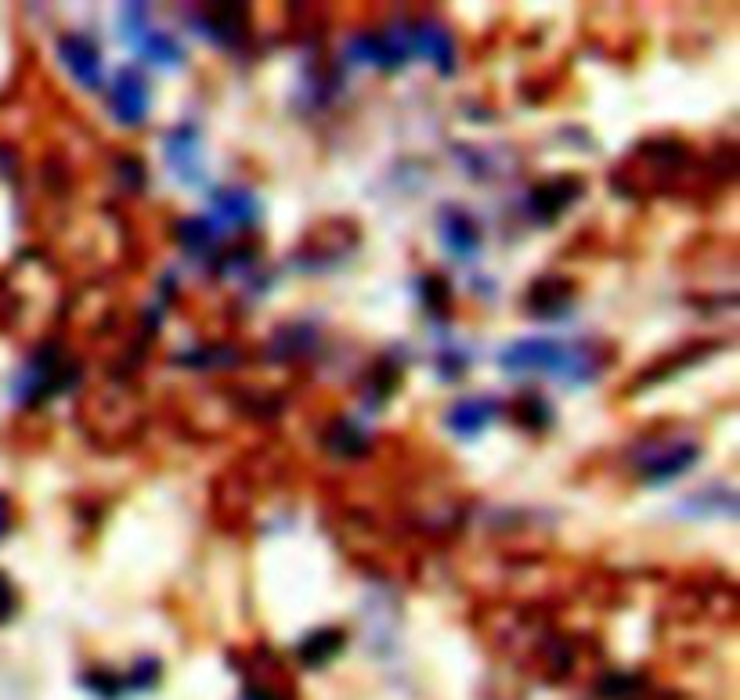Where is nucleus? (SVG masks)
Listing matches in <instances>:
<instances>
[{
  "label": "nucleus",
  "instance_id": "obj_1",
  "mask_svg": "<svg viewBox=\"0 0 740 700\" xmlns=\"http://www.w3.org/2000/svg\"><path fill=\"white\" fill-rule=\"evenodd\" d=\"M506 372H545V376L581 386L600 376L597 350L589 343H556V340H520L502 350Z\"/></svg>",
  "mask_w": 740,
  "mask_h": 700
},
{
  "label": "nucleus",
  "instance_id": "obj_2",
  "mask_svg": "<svg viewBox=\"0 0 740 700\" xmlns=\"http://www.w3.org/2000/svg\"><path fill=\"white\" fill-rule=\"evenodd\" d=\"M108 108L124 127H138L149 116V83L138 69H119L108 91Z\"/></svg>",
  "mask_w": 740,
  "mask_h": 700
},
{
  "label": "nucleus",
  "instance_id": "obj_3",
  "mask_svg": "<svg viewBox=\"0 0 740 700\" xmlns=\"http://www.w3.org/2000/svg\"><path fill=\"white\" fill-rule=\"evenodd\" d=\"M58 58H62V66L69 69V77L80 83V88L88 91H99L102 88V51L94 47L91 36H80V33H69L58 40Z\"/></svg>",
  "mask_w": 740,
  "mask_h": 700
},
{
  "label": "nucleus",
  "instance_id": "obj_4",
  "mask_svg": "<svg viewBox=\"0 0 740 700\" xmlns=\"http://www.w3.org/2000/svg\"><path fill=\"white\" fill-rule=\"evenodd\" d=\"M697 444L690 441H675V444H664V448H658L650 458H643L639 463V474L647 485H669V480H675L679 474H686L690 466L697 463Z\"/></svg>",
  "mask_w": 740,
  "mask_h": 700
},
{
  "label": "nucleus",
  "instance_id": "obj_5",
  "mask_svg": "<svg viewBox=\"0 0 740 700\" xmlns=\"http://www.w3.org/2000/svg\"><path fill=\"white\" fill-rule=\"evenodd\" d=\"M163 149H166V166H170V171L185 180V185H199L203 166H199V135H196V127H188V124L174 127L166 135Z\"/></svg>",
  "mask_w": 740,
  "mask_h": 700
},
{
  "label": "nucleus",
  "instance_id": "obj_6",
  "mask_svg": "<svg viewBox=\"0 0 740 700\" xmlns=\"http://www.w3.org/2000/svg\"><path fill=\"white\" fill-rule=\"evenodd\" d=\"M408 47H416V51L427 58V62L438 66L441 77H448L452 72V33H448L441 22L433 19H423L416 30L408 33Z\"/></svg>",
  "mask_w": 740,
  "mask_h": 700
},
{
  "label": "nucleus",
  "instance_id": "obj_7",
  "mask_svg": "<svg viewBox=\"0 0 740 700\" xmlns=\"http://www.w3.org/2000/svg\"><path fill=\"white\" fill-rule=\"evenodd\" d=\"M495 412H499V405L492 401V397H463V401H455L452 408H448V430L455 433V438H477V433L488 427V422L495 419Z\"/></svg>",
  "mask_w": 740,
  "mask_h": 700
},
{
  "label": "nucleus",
  "instance_id": "obj_8",
  "mask_svg": "<svg viewBox=\"0 0 740 700\" xmlns=\"http://www.w3.org/2000/svg\"><path fill=\"white\" fill-rule=\"evenodd\" d=\"M581 196V180L578 177H553L531 191V213H542V221H553L560 217L571 202Z\"/></svg>",
  "mask_w": 740,
  "mask_h": 700
},
{
  "label": "nucleus",
  "instance_id": "obj_9",
  "mask_svg": "<svg viewBox=\"0 0 740 700\" xmlns=\"http://www.w3.org/2000/svg\"><path fill=\"white\" fill-rule=\"evenodd\" d=\"M528 300L539 318H560L567 315V307H571V282L560 279V275H545V279L531 285Z\"/></svg>",
  "mask_w": 740,
  "mask_h": 700
},
{
  "label": "nucleus",
  "instance_id": "obj_10",
  "mask_svg": "<svg viewBox=\"0 0 740 700\" xmlns=\"http://www.w3.org/2000/svg\"><path fill=\"white\" fill-rule=\"evenodd\" d=\"M213 210H217V221L221 224H232V228H246V224H253L257 221V199H253V191L250 188H239V185H232V188H221L213 196ZM213 221V224H217Z\"/></svg>",
  "mask_w": 740,
  "mask_h": 700
},
{
  "label": "nucleus",
  "instance_id": "obj_11",
  "mask_svg": "<svg viewBox=\"0 0 740 700\" xmlns=\"http://www.w3.org/2000/svg\"><path fill=\"white\" fill-rule=\"evenodd\" d=\"M441 238L455 257H473V253L481 249L477 224H473L463 210H444L441 213Z\"/></svg>",
  "mask_w": 740,
  "mask_h": 700
},
{
  "label": "nucleus",
  "instance_id": "obj_12",
  "mask_svg": "<svg viewBox=\"0 0 740 700\" xmlns=\"http://www.w3.org/2000/svg\"><path fill=\"white\" fill-rule=\"evenodd\" d=\"M203 26L213 36V44L235 47L246 40V8H213Z\"/></svg>",
  "mask_w": 740,
  "mask_h": 700
},
{
  "label": "nucleus",
  "instance_id": "obj_13",
  "mask_svg": "<svg viewBox=\"0 0 740 700\" xmlns=\"http://www.w3.org/2000/svg\"><path fill=\"white\" fill-rule=\"evenodd\" d=\"M130 44L138 47L141 58H149V62H155V66H181L185 62V51L177 47V40H170V36H163V33L141 30Z\"/></svg>",
  "mask_w": 740,
  "mask_h": 700
},
{
  "label": "nucleus",
  "instance_id": "obj_14",
  "mask_svg": "<svg viewBox=\"0 0 740 700\" xmlns=\"http://www.w3.org/2000/svg\"><path fill=\"white\" fill-rule=\"evenodd\" d=\"M339 650H344V632H339V629H319V632H311L300 643V657L308 661L311 668H322L325 661H333L339 654Z\"/></svg>",
  "mask_w": 740,
  "mask_h": 700
},
{
  "label": "nucleus",
  "instance_id": "obj_15",
  "mask_svg": "<svg viewBox=\"0 0 740 700\" xmlns=\"http://www.w3.org/2000/svg\"><path fill=\"white\" fill-rule=\"evenodd\" d=\"M177 243L192 249V253H206L217 243V224L210 217H188V221L177 224Z\"/></svg>",
  "mask_w": 740,
  "mask_h": 700
},
{
  "label": "nucleus",
  "instance_id": "obj_16",
  "mask_svg": "<svg viewBox=\"0 0 740 700\" xmlns=\"http://www.w3.org/2000/svg\"><path fill=\"white\" fill-rule=\"evenodd\" d=\"M513 419H517L524 430H535V433L545 430V427H550V422H553V419H550V405H545L539 394H524V397H520V401L513 405Z\"/></svg>",
  "mask_w": 740,
  "mask_h": 700
},
{
  "label": "nucleus",
  "instance_id": "obj_17",
  "mask_svg": "<svg viewBox=\"0 0 740 700\" xmlns=\"http://www.w3.org/2000/svg\"><path fill=\"white\" fill-rule=\"evenodd\" d=\"M329 441H333V452H339V455H361L366 452V433H361L358 427H350V422H336Z\"/></svg>",
  "mask_w": 740,
  "mask_h": 700
},
{
  "label": "nucleus",
  "instance_id": "obj_18",
  "mask_svg": "<svg viewBox=\"0 0 740 700\" xmlns=\"http://www.w3.org/2000/svg\"><path fill=\"white\" fill-rule=\"evenodd\" d=\"M119 177H124L127 188H141V180H144L141 160H135V155H124V160H119Z\"/></svg>",
  "mask_w": 740,
  "mask_h": 700
},
{
  "label": "nucleus",
  "instance_id": "obj_19",
  "mask_svg": "<svg viewBox=\"0 0 740 700\" xmlns=\"http://www.w3.org/2000/svg\"><path fill=\"white\" fill-rule=\"evenodd\" d=\"M11 614H15V588L4 574H0V625H4Z\"/></svg>",
  "mask_w": 740,
  "mask_h": 700
},
{
  "label": "nucleus",
  "instance_id": "obj_20",
  "mask_svg": "<svg viewBox=\"0 0 740 700\" xmlns=\"http://www.w3.org/2000/svg\"><path fill=\"white\" fill-rule=\"evenodd\" d=\"M8 524H11V505H8V499H4V494H0V538H4Z\"/></svg>",
  "mask_w": 740,
  "mask_h": 700
},
{
  "label": "nucleus",
  "instance_id": "obj_21",
  "mask_svg": "<svg viewBox=\"0 0 740 700\" xmlns=\"http://www.w3.org/2000/svg\"><path fill=\"white\" fill-rule=\"evenodd\" d=\"M246 700H271V697H264V693H250Z\"/></svg>",
  "mask_w": 740,
  "mask_h": 700
}]
</instances>
